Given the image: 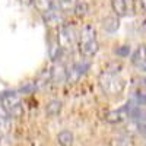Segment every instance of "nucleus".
<instances>
[{"instance_id": "1", "label": "nucleus", "mask_w": 146, "mask_h": 146, "mask_svg": "<svg viewBox=\"0 0 146 146\" xmlns=\"http://www.w3.org/2000/svg\"><path fill=\"white\" fill-rule=\"evenodd\" d=\"M120 64H110L107 66L100 75V86L108 95H118L123 92L126 82L120 76Z\"/></svg>"}, {"instance_id": "2", "label": "nucleus", "mask_w": 146, "mask_h": 146, "mask_svg": "<svg viewBox=\"0 0 146 146\" xmlns=\"http://www.w3.org/2000/svg\"><path fill=\"white\" fill-rule=\"evenodd\" d=\"M76 45L79 48V53L86 58L92 57L98 53L100 42H98V36H96V31L92 25H83L82 27V29L78 34Z\"/></svg>"}, {"instance_id": "3", "label": "nucleus", "mask_w": 146, "mask_h": 146, "mask_svg": "<svg viewBox=\"0 0 146 146\" xmlns=\"http://www.w3.org/2000/svg\"><path fill=\"white\" fill-rule=\"evenodd\" d=\"M0 105L6 110L9 117H21L23 113L21 96L15 91H6L0 95Z\"/></svg>"}, {"instance_id": "4", "label": "nucleus", "mask_w": 146, "mask_h": 146, "mask_svg": "<svg viewBox=\"0 0 146 146\" xmlns=\"http://www.w3.org/2000/svg\"><path fill=\"white\" fill-rule=\"evenodd\" d=\"M56 40L58 42V45L62 47L63 51H70L73 47L76 45L78 41V34L75 31L72 25L69 23H63L57 28V35H56Z\"/></svg>"}, {"instance_id": "5", "label": "nucleus", "mask_w": 146, "mask_h": 146, "mask_svg": "<svg viewBox=\"0 0 146 146\" xmlns=\"http://www.w3.org/2000/svg\"><path fill=\"white\" fill-rule=\"evenodd\" d=\"M42 21L45 23V27L57 29L60 25H63V23H64V13H62L58 9L53 7L51 10L42 13Z\"/></svg>"}, {"instance_id": "6", "label": "nucleus", "mask_w": 146, "mask_h": 146, "mask_svg": "<svg viewBox=\"0 0 146 146\" xmlns=\"http://www.w3.org/2000/svg\"><path fill=\"white\" fill-rule=\"evenodd\" d=\"M131 64L136 69L146 72V45H139L131 54Z\"/></svg>"}, {"instance_id": "7", "label": "nucleus", "mask_w": 146, "mask_h": 146, "mask_svg": "<svg viewBox=\"0 0 146 146\" xmlns=\"http://www.w3.org/2000/svg\"><path fill=\"white\" fill-rule=\"evenodd\" d=\"M111 7H113V12L115 13V16L118 18L127 16L133 10V5L129 0H111Z\"/></svg>"}, {"instance_id": "8", "label": "nucleus", "mask_w": 146, "mask_h": 146, "mask_svg": "<svg viewBox=\"0 0 146 146\" xmlns=\"http://www.w3.org/2000/svg\"><path fill=\"white\" fill-rule=\"evenodd\" d=\"M127 118H129V107H127V104L124 107L115 110V111L108 113L107 117H105V120L108 121V123H121V121H124Z\"/></svg>"}, {"instance_id": "9", "label": "nucleus", "mask_w": 146, "mask_h": 146, "mask_svg": "<svg viewBox=\"0 0 146 146\" xmlns=\"http://www.w3.org/2000/svg\"><path fill=\"white\" fill-rule=\"evenodd\" d=\"M79 0H54V7L58 9L62 13H72L75 10Z\"/></svg>"}, {"instance_id": "10", "label": "nucleus", "mask_w": 146, "mask_h": 146, "mask_svg": "<svg viewBox=\"0 0 146 146\" xmlns=\"http://www.w3.org/2000/svg\"><path fill=\"white\" fill-rule=\"evenodd\" d=\"M102 28L108 34H114L120 28L118 16H107L105 19H102Z\"/></svg>"}, {"instance_id": "11", "label": "nucleus", "mask_w": 146, "mask_h": 146, "mask_svg": "<svg viewBox=\"0 0 146 146\" xmlns=\"http://www.w3.org/2000/svg\"><path fill=\"white\" fill-rule=\"evenodd\" d=\"M50 73H51V82L54 83H62L66 80V69L62 64H56L54 67H51Z\"/></svg>"}, {"instance_id": "12", "label": "nucleus", "mask_w": 146, "mask_h": 146, "mask_svg": "<svg viewBox=\"0 0 146 146\" xmlns=\"http://www.w3.org/2000/svg\"><path fill=\"white\" fill-rule=\"evenodd\" d=\"M73 140H75V136L70 130H62L57 135V142L60 146H72Z\"/></svg>"}, {"instance_id": "13", "label": "nucleus", "mask_w": 146, "mask_h": 146, "mask_svg": "<svg viewBox=\"0 0 146 146\" xmlns=\"http://www.w3.org/2000/svg\"><path fill=\"white\" fill-rule=\"evenodd\" d=\"M60 111H62V101H58V100L50 101L45 107V113L48 117H56L60 114Z\"/></svg>"}, {"instance_id": "14", "label": "nucleus", "mask_w": 146, "mask_h": 146, "mask_svg": "<svg viewBox=\"0 0 146 146\" xmlns=\"http://www.w3.org/2000/svg\"><path fill=\"white\" fill-rule=\"evenodd\" d=\"M32 3L41 15L54 7V0H32Z\"/></svg>"}, {"instance_id": "15", "label": "nucleus", "mask_w": 146, "mask_h": 146, "mask_svg": "<svg viewBox=\"0 0 146 146\" xmlns=\"http://www.w3.org/2000/svg\"><path fill=\"white\" fill-rule=\"evenodd\" d=\"M10 129V118L7 117H0V139L5 137L7 135V131Z\"/></svg>"}, {"instance_id": "16", "label": "nucleus", "mask_w": 146, "mask_h": 146, "mask_svg": "<svg viewBox=\"0 0 146 146\" xmlns=\"http://www.w3.org/2000/svg\"><path fill=\"white\" fill-rule=\"evenodd\" d=\"M111 146H135V145H133V142H131L129 137L120 136V137H117V139H113Z\"/></svg>"}, {"instance_id": "17", "label": "nucleus", "mask_w": 146, "mask_h": 146, "mask_svg": "<svg viewBox=\"0 0 146 146\" xmlns=\"http://www.w3.org/2000/svg\"><path fill=\"white\" fill-rule=\"evenodd\" d=\"M73 12H75L78 16H85L86 12H88V3L86 2H78V5H76V7H75Z\"/></svg>"}, {"instance_id": "18", "label": "nucleus", "mask_w": 146, "mask_h": 146, "mask_svg": "<svg viewBox=\"0 0 146 146\" xmlns=\"http://www.w3.org/2000/svg\"><path fill=\"white\" fill-rule=\"evenodd\" d=\"M115 53L120 57H127L129 53H130V48H129V45H121V47H118L117 50H115Z\"/></svg>"}, {"instance_id": "19", "label": "nucleus", "mask_w": 146, "mask_h": 146, "mask_svg": "<svg viewBox=\"0 0 146 146\" xmlns=\"http://www.w3.org/2000/svg\"><path fill=\"white\" fill-rule=\"evenodd\" d=\"M139 3H140V5H142V7L146 10V0H139Z\"/></svg>"}, {"instance_id": "20", "label": "nucleus", "mask_w": 146, "mask_h": 146, "mask_svg": "<svg viewBox=\"0 0 146 146\" xmlns=\"http://www.w3.org/2000/svg\"><path fill=\"white\" fill-rule=\"evenodd\" d=\"M131 2H133V3H139V0H131Z\"/></svg>"}]
</instances>
